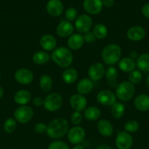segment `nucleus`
Segmentation results:
<instances>
[{"instance_id": "1", "label": "nucleus", "mask_w": 149, "mask_h": 149, "mask_svg": "<svg viewBox=\"0 0 149 149\" xmlns=\"http://www.w3.org/2000/svg\"><path fill=\"white\" fill-rule=\"evenodd\" d=\"M69 123L64 118H56L51 121L48 125L47 135L52 139H59L67 134Z\"/></svg>"}, {"instance_id": "2", "label": "nucleus", "mask_w": 149, "mask_h": 149, "mask_svg": "<svg viewBox=\"0 0 149 149\" xmlns=\"http://www.w3.org/2000/svg\"><path fill=\"white\" fill-rule=\"evenodd\" d=\"M51 59L61 68H67L73 61V54L69 48L60 47L54 49L51 53Z\"/></svg>"}, {"instance_id": "3", "label": "nucleus", "mask_w": 149, "mask_h": 149, "mask_svg": "<svg viewBox=\"0 0 149 149\" xmlns=\"http://www.w3.org/2000/svg\"><path fill=\"white\" fill-rule=\"evenodd\" d=\"M121 57V49L116 44L106 45L102 51V58L105 64L112 66L118 63Z\"/></svg>"}, {"instance_id": "4", "label": "nucleus", "mask_w": 149, "mask_h": 149, "mask_svg": "<svg viewBox=\"0 0 149 149\" xmlns=\"http://www.w3.org/2000/svg\"><path fill=\"white\" fill-rule=\"evenodd\" d=\"M135 93L134 84L129 81H124L118 84L115 87V96L122 101H128L131 100Z\"/></svg>"}, {"instance_id": "5", "label": "nucleus", "mask_w": 149, "mask_h": 149, "mask_svg": "<svg viewBox=\"0 0 149 149\" xmlns=\"http://www.w3.org/2000/svg\"><path fill=\"white\" fill-rule=\"evenodd\" d=\"M62 104V97L57 93H50L44 99V108L50 112H55L58 111L61 107Z\"/></svg>"}, {"instance_id": "6", "label": "nucleus", "mask_w": 149, "mask_h": 149, "mask_svg": "<svg viewBox=\"0 0 149 149\" xmlns=\"http://www.w3.org/2000/svg\"><path fill=\"white\" fill-rule=\"evenodd\" d=\"M34 116V111L29 106H20L14 111V119L20 124H26L30 122Z\"/></svg>"}, {"instance_id": "7", "label": "nucleus", "mask_w": 149, "mask_h": 149, "mask_svg": "<svg viewBox=\"0 0 149 149\" xmlns=\"http://www.w3.org/2000/svg\"><path fill=\"white\" fill-rule=\"evenodd\" d=\"M86 137V132L83 127L75 126L70 128L67 132L68 141L73 145H79L84 141Z\"/></svg>"}, {"instance_id": "8", "label": "nucleus", "mask_w": 149, "mask_h": 149, "mask_svg": "<svg viewBox=\"0 0 149 149\" xmlns=\"http://www.w3.org/2000/svg\"><path fill=\"white\" fill-rule=\"evenodd\" d=\"M93 25V20L91 17L88 15H80L77 17L74 23V27L78 32L81 33H86L90 31Z\"/></svg>"}, {"instance_id": "9", "label": "nucleus", "mask_w": 149, "mask_h": 149, "mask_svg": "<svg viewBox=\"0 0 149 149\" xmlns=\"http://www.w3.org/2000/svg\"><path fill=\"white\" fill-rule=\"evenodd\" d=\"M105 68L101 63H93L88 70V75L91 81H99L105 76Z\"/></svg>"}, {"instance_id": "10", "label": "nucleus", "mask_w": 149, "mask_h": 149, "mask_svg": "<svg viewBox=\"0 0 149 149\" xmlns=\"http://www.w3.org/2000/svg\"><path fill=\"white\" fill-rule=\"evenodd\" d=\"M132 144V137L129 133L125 131H121L117 135L115 146L118 149H130Z\"/></svg>"}, {"instance_id": "11", "label": "nucleus", "mask_w": 149, "mask_h": 149, "mask_svg": "<svg viewBox=\"0 0 149 149\" xmlns=\"http://www.w3.org/2000/svg\"><path fill=\"white\" fill-rule=\"evenodd\" d=\"M15 79L21 84H29L34 79V74L31 70L26 68L18 69L14 74Z\"/></svg>"}, {"instance_id": "12", "label": "nucleus", "mask_w": 149, "mask_h": 149, "mask_svg": "<svg viewBox=\"0 0 149 149\" xmlns=\"http://www.w3.org/2000/svg\"><path fill=\"white\" fill-rule=\"evenodd\" d=\"M99 103L105 106H112L116 102V96L114 93L108 90L99 92L96 96Z\"/></svg>"}, {"instance_id": "13", "label": "nucleus", "mask_w": 149, "mask_h": 149, "mask_svg": "<svg viewBox=\"0 0 149 149\" xmlns=\"http://www.w3.org/2000/svg\"><path fill=\"white\" fill-rule=\"evenodd\" d=\"M103 4L102 0H84L83 9L90 15H97L102 11Z\"/></svg>"}, {"instance_id": "14", "label": "nucleus", "mask_w": 149, "mask_h": 149, "mask_svg": "<svg viewBox=\"0 0 149 149\" xmlns=\"http://www.w3.org/2000/svg\"><path fill=\"white\" fill-rule=\"evenodd\" d=\"M87 100L83 95L80 94H74L70 97V104L75 111H82L86 109L87 106Z\"/></svg>"}, {"instance_id": "15", "label": "nucleus", "mask_w": 149, "mask_h": 149, "mask_svg": "<svg viewBox=\"0 0 149 149\" xmlns=\"http://www.w3.org/2000/svg\"><path fill=\"white\" fill-rule=\"evenodd\" d=\"M46 10L52 17H58L64 11V5L60 0H49L46 4Z\"/></svg>"}, {"instance_id": "16", "label": "nucleus", "mask_w": 149, "mask_h": 149, "mask_svg": "<svg viewBox=\"0 0 149 149\" xmlns=\"http://www.w3.org/2000/svg\"><path fill=\"white\" fill-rule=\"evenodd\" d=\"M127 36L130 41L139 42L144 39V37L145 36V31L141 26H131L127 30Z\"/></svg>"}, {"instance_id": "17", "label": "nucleus", "mask_w": 149, "mask_h": 149, "mask_svg": "<svg viewBox=\"0 0 149 149\" xmlns=\"http://www.w3.org/2000/svg\"><path fill=\"white\" fill-rule=\"evenodd\" d=\"M56 32L60 37H70L74 33V26L70 22L63 20L57 26Z\"/></svg>"}, {"instance_id": "18", "label": "nucleus", "mask_w": 149, "mask_h": 149, "mask_svg": "<svg viewBox=\"0 0 149 149\" xmlns=\"http://www.w3.org/2000/svg\"><path fill=\"white\" fill-rule=\"evenodd\" d=\"M39 45L45 51H52L56 48L57 41L52 35L45 34L40 38Z\"/></svg>"}, {"instance_id": "19", "label": "nucleus", "mask_w": 149, "mask_h": 149, "mask_svg": "<svg viewBox=\"0 0 149 149\" xmlns=\"http://www.w3.org/2000/svg\"><path fill=\"white\" fill-rule=\"evenodd\" d=\"M97 130L102 136L110 137L113 134L114 130L112 124L107 119H100L97 122Z\"/></svg>"}, {"instance_id": "20", "label": "nucleus", "mask_w": 149, "mask_h": 149, "mask_svg": "<svg viewBox=\"0 0 149 149\" xmlns=\"http://www.w3.org/2000/svg\"><path fill=\"white\" fill-rule=\"evenodd\" d=\"M84 42L83 36H82L80 33H73L68 38L67 46L70 49L77 50L83 47Z\"/></svg>"}, {"instance_id": "21", "label": "nucleus", "mask_w": 149, "mask_h": 149, "mask_svg": "<svg viewBox=\"0 0 149 149\" xmlns=\"http://www.w3.org/2000/svg\"><path fill=\"white\" fill-rule=\"evenodd\" d=\"M93 87V81L89 78H83L79 81L77 85V91L78 94L84 95L91 92Z\"/></svg>"}, {"instance_id": "22", "label": "nucleus", "mask_w": 149, "mask_h": 149, "mask_svg": "<svg viewBox=\"0 0 149 149\" xmlns=\"http://www.w3.org/2000/svg\"><path fill=\"white\" fill-rule=\"evenodd\" d=\"M134 104L140 111H147L149 110V96L145 94L139 95L134 99Z\"/></svg>"}, {"instance_id": "23", "label": "nucleus", "mask_w": 149, "mask_h": 149, "mask_svg": "<svg viewBox=\"0 0 149 149\" xmlns=\"http://www.w3.org/2000/svg\"><path fill=\"white\" fill-rule=\"evenodd\" d=\"M32 95L28 90H20L15 93L14 95V100L17 104L20 106H26L30 102Z\"/></svg>"}, {"instance_id": "24", "label": "nucleus", "mask_w": 149, "mask_h": 149, "mask_svg": "<svg viewBox=\"0 0 149 149\" xmlns=\"http://www.w3.org/2000/svg\"><path fill=\"white\" fill-rule=\"evenodd\" d=\"M136 63L130 58H123L118 61V68L124 73H130L135 69Z\"/></svg>"}, {"instance_id": "25", "label": "nucleus", "mask_w": 149, "mask_h": 149, "mask_svg": "<svg viewBox=\"0 0 149 149\" xmlns=\"http://www.w3.org/2000/svg\"><path fill=\"white\" fill-rule=\"evenodd\" d=\"M105 77L108 84L112 87H117V79L118 77V71L114 66H109L105 70Z\"/></svg>"}, {"instance_id": "26", "label": "nucleus", "mask_w": 149, "mask_h": 149, "mask_svg": "<svg viewBox=\"0 0 149 149\" xmlns=\"http://www.w3.org/2000/svg\"><path fill=\"white\" fill-rule=\"evenodd\" d=\"M77 76H78V74L75 68H67L63 71L61 77L64 83L67 84H71L75 82L77 79Z\"/></svg>"}, {"instance_id": "27", "label": "nucleus", "mask_w": 149, "mask_h": 149, "mask_svg": "<svg viewBox=\"0 0 149 149\" xmlns=\"http://www.w3.org/2000/svg\"><path fill=\"white\" fill-rule=\"evenodd\" d=\"M136 65L142 72H149V53H143L138 56Z\"/></svg>"}, {"instance_id": "28", "label": "nucleus", "mask_w": 149, "mask_h": 149, "mask_svg": "<svg viewBox=\"0 0 149 149\" xmlns=\"http://www.w3.org/2000/svg\"><path fill=\"white\" fill-rule=\"evenodd\" d=\"M51 56L45 51L39 50L35 52L32 56V61L37 65H45L49 61Z\"/></svg>"}, {"instance_id": "29", "label": "nucleus", "mask_w": 149, "mask_h": 149, "mask_svg": "<svg viewBox=\"0 0 149 149\" xmlns=\"http://www.w3.org/2000/svg\"><path fill=\"white\" fill-rule=\"evenodd\" d=\"M101 111L96 106H90L84 110V116L89 121H96L100 117Z\"/></svg>"}, {"instance_id": "30", "label": "nucleus", "mask_w": 149, "mask_h": 149, "mask_svg": "<svg viewBox=\"0 0 149 149\" xmlns=\"http://www.w3.org/2000/svg\"><path fill=\"white\" fill-rule=\"evenodd\" d=\"M39 87L45 93H48L53 87V79L48 74H43L39 79Z\"/></svg>"}, {"instance_id": "31", "label": "nucleus", "mask_w": 149, "mask_h": 149, "mask_svg": "<svg viewBox=\"0 0 149 149\" xmlns=\"http://www.w3.org/2000/svg\"><path fill=\"white\" fill-rule=\"evenodd\" d=\"M92 32H93L96 39H103L108 36V30L104 24H102V23H97V24H96L93 26Z\"/></svg>"}, {"instance_id": "32", "label": "nucleus", "mask_w": 149, "mask_h": 149, "mask_svg": "<svg viewBox=\"0 0 149 149\" xmlns=\"http://www.w3.org/2000/svg\"><path fill=\"white\" fill-rule=\"evenodd\" d=\"M125 111V106L123 103L115 102L111 106V114L115 119H120L122 117Z\"/></svg>"}, {"instance_id": "33", "label": "nucleus", "mask_w": 149, "mask_h": 149, "mask_svg": "<svg viewBox=\"0 0 149 149\" xmlns=\"http://www.w3.org/2000/svg\"><path fill=\"white\" fill-rule=\"evenodd\" d=\"M17 127V121L13 118H8L4 124V130L7 133L10 134L14 132Z\"/></svg>"}, {"instance_id": "34", "label": "nucleus", "mask_w": 149, "mask_h": 149, "mask_svg": "<svg viewBox=\"0 0 149 149\" xmlns=\"http://www.w3.org/2000/svg\"><path fill=\"white\" fill-rule=\"evenodd\" d=\"M143 79V74L140 70H134L129 73V81L133 84H137L140 83Z\"/></svg>"}, {"instance_id": "35", "label": "nucleus", "mask_w": 149, "mask_h": 149, "mask_svg": "<svg viewBox=\"0 0 149 149\" xmlns=\"http://www.w3.org/2000/svg\"><path fill=\"white\" fill-rule=\"evenodd\" d=\"M140 125L136 120H129L124 125V130L128 133H134L139 130Z\"/></svg>"}, {"instance_id": "36", "label": "nucleus", "mask_w": 149, "mask_h": 149, "mask_svg": "<svg viewBox=\"0 0 149 149\" xmlns=\"http://www.w3.org/2000/svg\"><path fill=\"white\" fill-rule=\"evenodd\" d=\"M77 11L74 7H70L67 9L65 12V17L67 20V21H73L76 20L77 17Z\"/></svg>"}, {"instance_id": "37", "label": "nucleus", "mask_w": 149, "mask_h": 149, "mask_svg": "<svg viewBox=\"0 0 149 149\" xmlns=\"http://www.w3.org/2000/svg\"><path fill=\"white\" fill-rule=\"evenodd\" d=\"M48 149H70L66 143L63 141H53L48 146Z\"/></svg>"}, {"instance_id": "38", "label": "nucleus", "mask_w": 149, "mask_h": 149, "mask_svg": "<svg viewBox=\"0 0 149 149\" xmlns=\"http://www.w3.org/2000/svg\"><path fill=\"white\" fill-rule=\"evenodd\" d=\"M70 120H71L72 123L74 125H80L83 120V116L79 111H74L73 112L72 114L71 115L70 117Z\"/></svg>"}, {"instance_id": "39", "label": "nucleus", "mask_w": 149, "mask_h": 149, "mask_svg": "<svg viewBox=\"0 0 149 149\" xmlns=\"http://www.w3.org/2000/svg\"><path fill=\"white\" fill-rule=\"evenodd\" d=\"M47 128H48V125L42 122H38L34 127V130L35 132L39 134H43L46 132Z\"/></svg>"}, {"instance_id": "40", "label": "nucleus", "mask_w": 149, "mask_h": 149, "mask_svg": "<svg viewBox=\"0 0 149 149\" xmlns=\"http://www.w3.org/2000/svg\"><path fill=\"white\" fill-rule=\"evenodd\" d=\"M83 39H84L85 42L89 44L93 43L96 41V37H95V36L93 35L92 31H89L87 33H84V35H83Z\"/></svg>"}, {"instance_id": "41", "label": "nucleus", "mask_w": 149, "mask_h": 149, "mask_svg": "<svg viewBox=\"0 0 149 149\" xmlns=\"http://www.w3.org/2000/svg\"><path fill=\"white\" fill-rule=\"evenodd\" d=\"M33 104L35 106H43L44 103V99H42L41 97H35L33 99V101H32Z\"/></svg>"}, {"instance_id": "42", "label": "nucleus", "mask_w": 149, "mask_h": 149, "mask_svg": "<svg viewBox=\"0 0 149 149\" xmlns=\"http://www.w3.org/2000/svg\"><path fill=\"white\" fill-rule=\"evenodd\" d=\"M142 14L146 18L149 19V3L148 4H145L142 7Z\"/></svg>"}, {"instance_id": "43", "label": "nucleus", "mask_w": 149, "mask_h": 149, "mask_svg": "<svg viewBox=\"0 0 149 149\" xmlns=\"http://www.w3.org/2000/svg\"><path fill=\"white\" fill-rule=\"evenodd\" d=\"M102 4L105 7H112L115 4V0H103Z\"/></svg>"}, {"instance_id": "44", "label": "nucleus", "mask_w": 149, "mask_h": 149, "mask_svg": "<svg viewBox=\"0 0 149 149\" xmlns=\"http://www.w3.org/2000/svg\"><path fill=\"white\" fill-rule=\"evenodd\" d=\"M96 149H112V148L110 146L106 145V144H102V145L99 146Z\"/></svg>"}, {"instance_id": "45", "label": "nucleus", "mask_w": 149, "mask_h": 149, "mask_svg": "<svg viewBox=\"0 0 149 149\" xmlns=\"http://www.w3.org/2000/svg\"><path fill=\"white\" fill-rule=\"evenodd\" d=\"M129 58H131V59H133V60H134V58H137H137H138V57H137V53L135 52V51H131V52H130Z\"/></svg>"}, {"instance_id": "46", "label": "nucleus", "mask_w": 149, "mask_h": 149, "mask_svg": "<svg viewBox=\"0 0 149 149\" xmlns=\"http://www.w3.org/2000/svg\"><path fill=\"white\" fill-rule=\"evenodd\" d=\"M72 149H85L84 146H83L82 145L79 144V145H75L74 147H73Z\"/></svg>"}, {"instance_id": "47", "label": "nucleus", "mask_w": 149, "mask_h": 149, "mask_svg": "<svg viewBox=\"0 0 149 149\" xmlns=\"http://www.w3.org/2000/svg\"><path fill=\"white\" fill-rule=\"evenodd\" d=\"M3 95H4V90H3L2 87L0 86V99L3 97Z\"/></svg>"}, {"instance_id": "48", "label": "nucleus", "mask_w": 149, "mask_h": 149, "mask_svg": "<svg viewBox=\"0 0 149 149\" xmlns=\"http://www.w3.org/2000/svg\"><path fill=\"white\" fill-rule=\"evenodd\" d=\"M146 84H147L148 87H149V73L148 74L147 77H146Z\"/></svg>"}, {"instance_id": "49", "label": "nucleus", "mask_w": 149, "mask_h": 149, "mask_svg": "<svg viewBox=\"0 0 149 149\" xmlns=\"http://www.w3.org/2000/svg\"><path fill=\"white\" fill-rule=\"evenodd\" d=\"M0 79H1V72H0Z\"/></svg>"}]
</instances>
